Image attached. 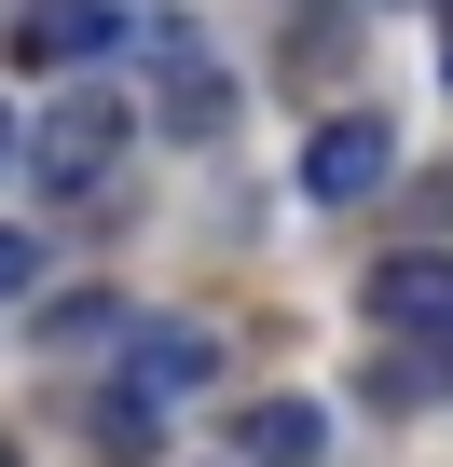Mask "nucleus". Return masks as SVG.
<instances>
[{
  "instance_id": "1",
  "label": "nucleus",
  "mask_w": 453,
  "mask_h": 467,
  "mask_svg": "<svg viewBox=\"0 0 453 467\" xmlns=\"http://www.w3.org/2000/svg\"><path fill=\"white\" fill-rule=\"evenodd\" d=\"M124 138H138V97H56V110L28 124V179H42V192H97V179L124 165Z\"/></svg>"
},
{
  "instance_id": "2",
  "label": "nucleus",
  "mask_w": 453,
  "mask_h": 467,
  "mask_svg": "<svg viewBox=\"0 0 453 467\" xmlns=\"http://www.w3.org/2000/svg\"><path fill=\"white\" fill-rule=\"evenodd\" d=\"M138 83H151V110H165L179 138H206V124H220V97H234V83H220V56H206V28H179V15H151V28H138Z\"/></svg>"
},
{
  "instance_id": "3",
  "label": "nucleus",
  "mask_w": 453,
  "mask_h": 467,
  "mask_svg": "<svg viewBox=\"0 0 453 467\" xmlns=\"http://www.w3.org/2000/svg\"><path fill=\"white\" fill-rule=\"evenodd\" d=\"M357 317H371V330H412V344H439V330H453V248H398V262H371Z\"/></svg>"
},
{
  "instance_id": "4",
  "label": "nucleus",
  "mask_w": 453,
  "mask_h": 467,
  "mask_svg": "<svg viewBox=\"0 0 453 467\" xmlns=\"http://www.w3.org/2000/svg\"><path fill=\"white\" fill-rule=\"evenodd\" d=\"M385 165H398V138H385L371 110H344V124H316V138H303V192H316V206L385 192Z\"/></svg>"
},
{
  "instance_id": "5",
  "label": "nucleus",
  "mask_w": 453,
  "mask_h": 467,
  "mask_svg": "<svg viewBox=\"0 0 453 467\" xmlns=\"http://www.w3.org/2000/svg\"><path fill=\"white\" fill-rule=\"evenodd\" d=\"M124 42V0H28L15 15V69H83Z\"/></svg>"
},
{
  "instance_id": "6",
  "label": "nucleus",
  "mask_w": 453,
  "mask_h": 467,
  "mask_svg": "<svg viewBox=\"0 0 453 467\" xmlns=\"http://www.w3.org/2000/svg\"><path fill=\"white\" fill-rule=\"evenodd\" d=\"M206 371H220V344H206L192 317H151V330L124 344V399H151V412H165V399H192Z\"/></svg>"
},
{
  "instance_id": "7",
  "label": "nucleus",
  "mask_w": 453,
  "mask_h": 467,
  "mask_svg": "<svg viewBox=\"0 0 453 467\" xmlns=\"http://www.w3.org/2000/svg\"><path fill=\"white\" fill-rule=\"evenodd\" d=\"M316 453H330V412L316 399H262L248 412V467H316Z\"/></svg>"
},
{
  "instance_id": "8",
  "label": "nucleus",
  "mask_w": 453,
  "mask_h": 467,
  "mask_svg": "<svg viewBox=\"0 0 453 467\" xmlns=\"http://www.w3.org/2000/svg\"><path fill=\"white\" fill-rule=\"evenodd\" d=\"M28 275H42V248H28V234H0V303H28Z\"/></svg>"
},
{
  "instance_id": "9",
  "label": "nucleus",
  "mask_w": 453,
  "mask_h": 467,
  "mask_svg": "<svg viewBox=\"0 0 453 467\" xmlns=\"http://www.w3.org/2000/svg\"><path fill=\"white\" fill-rule=\"evenodd\" d=\"M15 165H28V138H15V124H0V179H15Z\"/></svg>"
},
{
  "instance_id": "10",
  "label": "nucleus",
  "mask_w": 453,
  "mask_h": 467,
  "mask_svg": "<svg viewBox=\"0 0 453 467\" xmlns=\"http://www.w3.org/2000/svg\"><path fill=\"white\" fill-rule=\"evenodd\" d=\"M439 83H453V56H439Z\"/></svg>"
},
{
  "instance_id": "11",
  "label": "nucleus",
  "mask_w": 453,
  "mask_h": 467,
  "mask_svg": "<svg viewBox=\"0 0 453 467\" xmlns=\"http://www.w3.org/2000/svg\"><path fill=\"white\" fill-rule=\"evenodd\" d=\"M0 467H15V453H0Z\"/></svg>"
}]
</instances>
